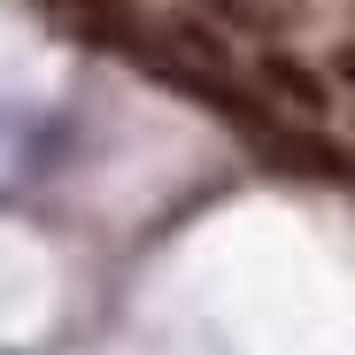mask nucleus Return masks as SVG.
Returning a JSON list of instances; mask_svg holds the SVG:
<instances>
[{"mask_svg":"<svg viewBox=\"0 0 355 355\" xmlns=\"http://www.w3.org/2000/svg\"><path fill=\"white\" fill-rule=\"evenodd\" d=\"M332 78H347V85H355V46H340V54H332Z\"/></svg>","mask_w":355,"mask_h":355,"instance_id":"nucleus-3","label":"nucleus"},{"mask_svg":"<svg viewBox=\"0 0 355 355\" xmlns=\"http://www.w3.org/2000/svg\"><path fill=\"white\" fill-rule=\"evenodd\" d=\"M255 147H263V162H278L286 178L355 186V155H347L340 139H324V132H286V124H270V132H255Z\"/></svg>","mask_w":355,"mask_h":355,"instance_id":"nucleus-1","label":"nucleus"},{"mask_svg":"<svg viewBox=\"0 0 355 355\" xmlns=\"http://www.w3.org/2000/svg\"><path fill=\"white\" fill-rule=\"evenodd\" d=\"M255 85H263L278 108L309 116V124L332 108V78H324V70H309V62H293L286 46H263V54H255Z\"/></svg>","mask_w":355,"mask_h":355,"instance_id":"nucleus-2","label":"nucleus"}]
</instances>
